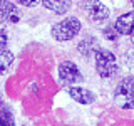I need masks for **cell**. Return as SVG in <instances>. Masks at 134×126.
Returning a JSON list of instances; mask_svg holds the SVG:
<instances>
[{
  "mask_svg": "<svg viewBox=\"0 0 134 126\" xmlns=\"http://www.w3.org/2000/svg\"><path fill=\"white\" fill-rule=\"evenodd\" d=\"M0 101H2V99H0Z\"/></svg>",
  "mask_w": 134,
  "mask_h": 126,
  "instance_id": "obj_19",
  "label": "cell"
},
{
  "mask_svg": "<svg viewBox=\"0 0 134 126\" xmlns=\"http://www.w3.org/2000/svg\"><path fill=\"white\" fill-rule=\"evenodd\" d=\"M20 20V10L15 3L8 0H0V27L3 25H12Z\"/></svg>",
  "mask_w": 134,
  "mask_h": 126,
  "instance_id": "obj_6",
  "label": "cell"
},
{
  "mask_svg": "<svg viewBox=\"0 0 134 126\" xmlns=\"http://www.w3.org/2000/svg\"><path fill=\"white\" fill-rule=\"evenodd\" d=\"M124 62H126V66L129 67V71L132 72V76H134V47L127 49L124 52Z\"/></svg>",
  "mask_w": 134,
  "mask_h": 126,
  "instance_id": "obj_14",
  "label": "cell"
},
{
  "mask_svg": "<svg viewBox=\"0 0 134 126\" xmlns=\"http://www.w3.org/2000/svg\"><path fill=\"white\" fill-rule=\"evenodd\" d=\"M14 52L8 49H0V76H5L14 64Z\"/></svg>",
  "mask_w": 134,
  "mask_h": 126,
  "instance_id": "obj_11",
  "label": "cell"
},
{
  "mask_svg": "<svg viewBox=\"0 0 134 126\" xmlns=\"http://www.w3.org/2000/svg\"><path fill=\"white\" fill-rule=\"evenodd\" d=\"M114 99L116 106L121 109H132L134 108V76H124L119 82H117L114 89Z\"/></svg>",
  "mask_w": 134,
  "mask_h": 126,
  "instance_id": "obj_3",
  "label": "cell"
},
{
  "mask_svg": "<svg viewBox=\"0 0 134 126\" xmlns=\"http://www.w3.org/2000/svg\"><path fill=\"white\" fill-rule=\"evenodd\" d=\"M94 62H96V72L99 77L112 79L119 74V64H117V59L112 50L100 47L94 54Z\"/></svg>",
  "mask_w": 134,
  "mask_h": 126,
  "instance_id": "obj_1",
  "label": "cell"
},
{
  "mask_svg": "<svg viewBox=\"0 0 134 126\" xmlns=\"http://www.w3.org/2000/svg\"><path fill=\"white\" fill-rule=\"evenodd\" d=\"M57 76L62 86L70 87V86H79V82L84 81V76L79 69V66L72 61H62L57 67Z\"/></svg>",
  "mask_w": 134,
  "mask_h": 126,
  "instance_id": "obj_5",
  "label": "cell"
},
{
  "mask_svg": "<svg viewBox=\"0 0 134 126\" xmlns=\"http://www.w3.org/2000/svg\"><path fill=\"white\" fill-rule=\"evenodd\" d=\"M114 27H116V30H117V34H119L121 37H124V35L129 37L131 32L134 30V10L119 15L114 20Z\"/></svg>",
  "mask_w": 134,
  "mask_h": 126,
  "instance_id": "obj_9",
  "label": "cell"
},
{
  "mask_svg": "<svg viewBox=\"0 0 134 126\" xmlns=\"http://www.w3.org/2000/svg\"><path fill=\"white\" fill-rule=\"evenodd\" d=\"M19 5H22V7H29V8H32V7H37L39 3H42V0H15Z\"/></svg>",
  "mask_w": 134,
  "mask_h": 126,
  "instance_id": "obj_16",
  "label": "cell"
},
{
  "mask_svg": "<svg viewBox=\"0 0 134 126\" xmlns=\"http://www.w3.org/2000/svg\"><path fill=\"white\" fill-rule=\"evenodd\" d=\"M129 37H131V40H132V42H134V30H132V32H131V35H129Z\"/></svg>",
  "mask_w": 134,
  "mask_h": 126,
  "instance_id": "obj_17",
  "label": "cell"
},
{
  "mask_svg": "<svg viewBox=\"0 0 134 126\" xmlns=\"http://www.w3.org/2000/svg\"><path fill=\"white\" fill-rule=\"evenodd\" d=\"M81 29H82V22L77 17H65V19L59 20L57 24L52 25L50 35L57 42H69L81 34Z\"/></svg>",
  "mask_w": 134,
  "mask_h": 126,
  "instance_id": "obj_2",
  "label": "cell"
},
{
  "mask_svg": "<svg viewBox=\"0 0 134 126\" xmlns=\"http://www.w3.org/2000/svg\"><path fill=\"white\" fill-rule=\"evenodd\" d=\"M102 37L106 40H109V42H116L117 39H119V34H117V30H116V27H114V22H109L106 27L102 29Z\"/></svg>",
  "mask_w": 134,
  "mask_h": 126,
  "instance_id": "obj_13",
  "label": "cell"
},
{
  "mask_svg": "<svg viewBox=\"0 0 134 126\" xmlns=\"http://www.w3.org/2000/svg\"><path fill=\"white\" fill-rule=\"evenodd\" d=\"M42 5L57 15H64L72 7V0H42Z\"/></svg>",
  "mask_w": 134,
  "mask_h": 126,
  "instance_id": "obj_10",
  "label": "cell"
},
{
  "mask_svg": "<svg viewBox=\"0 0 134 126\" xmlns=\"http://www.w3.org/2000/svg\"><path fill=\"white\" fill-rule=\"evenodd\" d=\"M99 49H100V45H99V40L96 35H84L77 42V52L82 57H92Z\"/></svg>",
  "mask_w": 134,
  "mask_h": 126,
  "instance_id": "obj_8",
  "label": "cell"
},
{
  "mask_svg": "<svg viewBox=\"0 0 134 126\" xmlns=\"http://www.w3.org/2000/svg\"><path fill=\"white\" fill-rule=\"evenodd\" d=\"M0 126H15V116L8 104L0 101Z\"/></svg>",
  "mask_w": 134,
  "mask_h": 126,
  "instance_id": "obj_12",
  "label": "cell"
},
{
  "mask_svg": "<svg viewBox=\"0 0 134 126\" xmlns=\"http://www.w3.org/2000/svg\"><path fill=\"white\" fill-rule=\"evenodd\" d=\"M7 44H8V32L7 29L0 27V49H7Z\"/></svg>",
  "mask_w": 134,
  "mask_h": 126,
  "instance_id": "obj_15",
  "label": "cell"
},
{
  "mask_svg": "<svg viewBox=\"0 0 134 126\" xmlns=\"http://www.w3.org/2000/svg\"><path fill=\"white\" fill-rule=\"evenodd\" d=\"M79 7L86 14L87 19L96 24H102L106 20H109V17H111L109 7L104 2H100V0H81Z\"/></svg>",
  "mask_w": 134,
  "mask_h": 126,
  "instance_id": "obj_4",
  "label": "cell"
},
{
  "mask_svg": "<svg viewBox=\"0 0 134 126\" xmlns=\"http://www.w3.org/2000/svg\"><path fill=\"white\" fill-rule=\"evenodd\" d=\"M131 3H132V7H134V0H131Z\"/></svg>",
  "mask_w": 134,
  "mask_h": 126,
  "instance_id": "obj_18",
  "label": "cell"
},
{
  "mask_svg": "<svg viewBox=\"0 0 134 126\" xmlns=\"http://www.w3.org/2000/svg\"><path fill=\"white\" fill-rule=\"evenodd\" d=\"M67 94H69L75 103L84 104V106L92 104L96 101V92H92L91 89L82 87V86H70V87H67Z\"/></svg>",
  "mask_w": 134,
  "mask_h": 126,
  "instance_id": "obj_7",
  "label": "cell"
}]
</instances>
